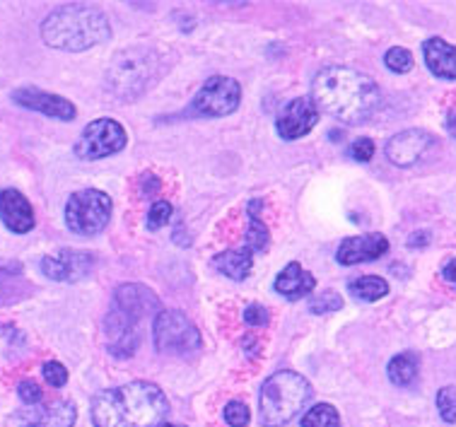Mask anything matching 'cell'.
Here are the masks:
<instances>
[{
    "instance_id": "52a82bcc",
    "label": "cell",
    "mask_w": 456,
    "mask_h": 427,
    "mask_svg": "<svg viewBox=\"0 0 456 427\" xmlns=\"http://www.w3.org/2000/svg\"><path fill=\"white\" fill-rule=\"evenodd\" d=\"M152 53L150 51H124L109 70V87L121 97L141 94L152 80Z\"/></svg>"
},
{
    "instance_id": "603a6c76",
    "label": "cell",
    "mask_w": 456,
    "mask_h": 427,
    "mask_svg": "<svg viewBox=\"0 0 456 427\" xmlns=\"http://www.w3.org/2000/svg\"><path fill=\"white\" fill-rule=\"evenodd\" d=\"M418 370H420V357L415 353H401L389 362L387 374L396 386H411L418 379Z\"/></svg>"
},
{
    "instance_id": "9c48e42d",
    "label": "cell",
    "mask_w": 456,
    "mask_h": 427,
    "mask_svg": "<svg viewBox=\"0 0 456 427\" xmlns=\"http://www.w3.org/2000/svg\"><path fill=\"white\" fill-rule=\"evenodd\" d=\"M241 102V85L234 78L227 75H216L210 78L199 94L193 97L191 114L208 116V119H217V116L232 114L234 109L240 107Z\"/></svg>"
},
{
    "instance_id": "8992f818",
    "label": "cell",
    "mask_w": 456,
    "mask_h": 427,
    "mask_svg": "<svg viewBox=\"0 0 456 427\" xmlns=\"http://www.w3.org/2000/svg\"><path fill=\"white\" fill-rule=\"evenodd\" d=\"M155 348L165 355H191L200 348V333L189 316L176 309L159 312L152 324Z\"/></svg>"
},
{
    "instance_id": "ffe728a7",
    "label": "cell",
    "mask_w": 456,
    "mask_h": 427,
    "mask_svg": "<svg viewBox=\"0 0 456 427\" xmlns=\"http://www.w3.org/2000/svg\"><path fill=\"white\" fill-rule=\"evenodd\" d=\"M316 280L309 271H305L299 263H288L278 278H275V292L288 300H299V297H307L312 290H314Z\"/></svg>"
},
{
    "instance_id": "f546056e",
    "label": "cell",
    "mask_w": 456,
    "mask_h": 427,
    "mask_svg": "<svg viewBox=\"0 0 456 427\" xmlns=\"http://www.w3.org/2000/svg\"><path fill=\"white\" fill-rule=\"evenodd\" d=\"M224 420H227V425L232 427H247L251 420L249 408L241 401H230L224 406Z\"/></svg>"
},
{
    "instance_id": "ba28073f",
    "label": "cell",
    "mask_w": 456,
    "mask_h": 427,
    "mask_svg": "<svg viewBox=\"0 0 456 427\" xmlns=\"http://www.w3.org/2000/svg\"><path fill=\"white\" fill-rule=\"evenodd\" d=\"M128 143L124 126L114 119H97L85 126L80 140L75 143V155L80 160H102L121 152Z\"/></svg>"
},
{
    "instance_id": "8d00e7d4",
    "label": "cell",
    "mask_w": 456,
    "mask_h": 427,
    "mask_svg": "<svg viewBox=\"0 0 456 427\" xmlns=\"http://www.w3.org/2000/svg\"><path fill=\"white\" fill-rule=\"evenodd\" d=\"M430 242V232H415V234H411V239H408V247H425Z\"/></svg>"
},
{
    "instance_id": "4316f807",
    "label": "cell",
    "mask_w": 456,
    "mask_h": 427,
    "mask_svg": "<svg viewBox=\"0 0 456 427\" xmlns=\"http://www.w3.org/2000/svg\"><path fill=\"white\" fill-rule=\"evenodd\" d=\"M384 63L389 68L391 73H408L413 68V53L403 46H394V49L387 51L384 56Z\"/></svg>"
},
{
    "instance_id": "74e56055",
    "label": "cell",
    "mask_w": 456,
    "mask_h": 427,
    "mask_svg": "<svg viewBox=\"0 0 456 427\" xmlns=\"http://www.w3.org/2000/svg\"><path fill=\"white\" fill-rule=\"evenodd\" d=\"M159 427H179V425H159Z\"/></svg>"
},
{
    "instance_id": "d590c367",
    "label": "cell",
    "mask_w": 456,
    "mask_h": 427,
    "mask_svg": "<svg viewBox=\"0 0 456 427\" xmlns=\"http://www.w3.org/2000/svg\"><path fill=\"white\" fill-rule=\"evenodd\" d=\"M158 191H159L158 177H152V174H145V177H142V193L148 196V193H158Z\"/></svg>"
},
{
    "instance_id": "4fadbf2b",
    "label": "cell",
    "mask_w": 456,
    "mask_h": 427,
    "mask_svg": "<svg viewBox=\"0 0 456 427\" xmlns=\"http://www.w3.org/2000/svg\"><path fill=\"white\" fill-rule=\"evenodd\" d=\"M141 321L126 316L118 309H111L104 319V331L109 338V353L114 357H131L135 353V348L141 343Z\"/></svg>"
},
{
    "instance_id": "cb8c5ba5",
    "label": "cell",
    "mask_w": 456,
    "mask_h": 427,
    "mask_svg": "<svg viewBox=\"0 0 456 427\" xmlns=\"http://www.w3.org/2000/svg\"><path fill=\"white\" fill-rule=\"evenodd\" d=\"M268 227H265L261 218L256 213H251V220H249V230H247V237H244V249L249 251V254H261L268 249Z\"/></svg>"
},
{
    "instance_id": "2e32d148",
    "label": "cell",
    "mask_w": 456,
    "mask_h": 427,
    "mask_svg": "<svg viewBox=\"0 0 456 427\" xmlns=\"http://www.w3.org/2000/svg\"><path fill=\"white\" fill-rule=\"evenodd\" d=\"M77 420V411L70 401L46 403V406H32L27 411L17 413L20 427H73Z\"/></svg>"
},
{
    "instance_id": "ac0fdd59",
    "label": "cell",
    "mask_w": 456,
    "mask_h": 427,
    "mask_svg": "<svg viewBox=\"0 0 456 427\" xmlns=\"http://www.w3.org/2000/svg\"><path fill=\"white\" fill-rule=\"evenodd\" d=\"M114 302L118 312H124L126 316H131L135 321H142L150 314L159 312V300L145 285H121L114 295Z\"/></svg>"
},
{
    "instance_id": "d6986e66",
    "label": "cell",
    "mask_w": 456,
    "mask_h": 427,
    "mask_svg": "<svg viewBox=\"0 0 456 427\" xmlns=\"http://www.w3.org/2000/svg\"><path fill=\"white\" fill-rule=\"evenodd\" d=\"M425 66L430 73L442 80H456V46L440 37H432L423 44Z\"/></svg>"
},
{
    "instance_id": "7c38bea8",
    "label": "cell",
    "mask_w": 456,
    "mask_h": 427,
    "mask_svg": "<svg viewBox=\"0 0 456 427\" xmlns=\"http://www.w3.org/2000/svg\"><path fill=\"white\" fill-rule=\"evenodd\" d=\"M12 102L20 107L49 116V119H59V121H73L77 116L73 102H68L66 97H59L53 92L39 90V87H20L12 92Z\"/></svg>"
},
{
    "instance_id": "7402d4cb",
    "label": "cell",
    "mask_w": 456,
    "mask_h": 427,
    "mask_svg": "<svg viewBox=\"0 0 456 427\" xmlns=\"http://www.w3.org/2000/svg\"><path fill=\"white\" fill-rule=\"evenodd\" d=\"M348 292L362 302H377L389 295V283L379 275H360V278L350 280Z\"/></svg>"
},
{
    "instance_id": "d4e9b609",
    "label": "cell",
    "mask_w": 456,
    "mask_h": 427,
    "mask_svg": "<svg viewBox=\"0 0 456 427\" xmlns=\"http://www.w3.org/2000/svg\"><path fill=\"white\" fill-rule=\"evenodd\" d=\"M302 427H340V415L331 403H319L305 413Z\"/></svg>"
},
{
    "instance_id": "8fae6325",
    "label": "cell",
    "mask_w": 456,
    "mask_h": 427,
    "mask_svg": "<svg viewBox=\"0 0 456 427\" xmlns=\"http://www.w3.org/2000/svg\"><path fill=\"white\" fill-rule=\"evenodd\" d=\"M92 268H94V256L87 251H75V249H61L59 254L46 256L42 261L44 275L59 283H75V280L87 278Z\"/></svg>"
},
{
    "instance_id": "5bb4252c",
    "label": "cell",
    "mask_w": 456,
    "mask_h": 427,
    "mask_svg": "<svg viewBox=\"0 0 456 427\" xmlns=\"http://www.w3.org/2000/svg\"><path fill=\"white\" fill-rule=\"evenodd\" d=\"M432 143H435V138L428 131H420V128L401 131L387 143V157H389L391 165L411 167L432 148Z\"/></svg>"
},
{
    "instance_id": "5b68a950",
    "label": "cell",
    "mask_w": 456,
    "mask_h": 427,
    "mask_svg": "<svg viewBox=\"0 0 456 427\" xmlns=\"http://www.w3.org/2000/svg\"><path fill=\"white\" fill-rule=\"evenodd\" d=\"M111 198L100 189H83L68 198L66 225L80 237L100 234L111 220Z\"/></svg>"
},
{
    "instance_id": "3957f363",
    "label": "cell",
    "mask_w": 456,
    "mask_h": 427,
    "mask_svg": "<svg viewBox=\"0 0 456 427\" xmlns=\"http://www.w3.org/2000/svg\"><path fill=\"white\" fill-rule=\"evenodd\" d=\"M42 39L51 49L87 51L111 39V22L87 5H63L42 22Z\"/></svg>"
},
{
    "instance_id": "30bf717a",
    "label": "cell",
    "mask_w": 456,
    "mask_h": 427,
    "mask_svg": "<svg viewBox=\"0 0 456 427\" xmlns=\"http://www.w3.org/2000/svg\"><path fill=\"white\" fill-rule=\"evenodd\" d=\"M316 124H319V109L314 107V102L307 97H297L281 109L275 131L282 140H297L305 138Z\"/></svg>"
},
{
    "instance_id": "7a4b0ae2",
    "label": "cell",
    "mask_w": 456,
    "mask_h": 427,
    "mask_svg": "<svg viewBox=\"0 0 456 427\" xmlns=\"http://www.w3.org/2000/svg\"><path fill=\"white\" fill-rule=\"evenodd\" d=\"M169 413V401L158 384L131 382L102 391L92 401L94 427H159Z\"/></svg>"
},
{
    "instance_id": "1f68e13d",
    "label": "cell",
    "mask_w": 456,
    "mask_h": 427,
    "mask_svg": "<svg viewBox=\"0 0 456 427\" xmlns=\"http://www.w3.org/2000/svg\"><path fill=\"white\" fill-rule=\"evenodd\" d=\"M17 394H20V398H22L27 406H37V403H42V386L37 384L34 379L20 382V386H17Z\"/></svg>"
},
{
    "instance_id": "9a60e30c",
    "label": "cell",
    "mask_w": 456,
    "mask_h": 427,
    "mask_svg": "<svg viewBox=\"0 0 456 427\" xmlns=\"http://www.w3.org/2000/svg\"><path fill=\"white\" fill-rule=\"evenodd\" d=\"M387 251H389V239L379 232H372V234H362V237L343 239L336 251V261L340 266H355V263L377 261Z\"/></svg>"
},
{
    "instance_id": "d6a6232c",
    "label": "cell",
    "mask_w": 456,
    "mask_h": 427,
    "mask_svg": "<svg viewBox=\"0 0 456 427\" xmlns=\"http://www.w3.org/2000/svg\"><path fill=\"white\" fill-rule=\"evenodd\" d=\"M350 155H353V160H357V162H370L374 157V143L370 138L355 140L353 148H350Z\"/></svg>"
},
{
    "instance_id": "e0dca14e",
    "label": "cell",
    "mask_w": 456,
    "mask_h": 427,
    "mask_svg": "<svg viewBox=\"0 0 456 427\" xmlns=\"http://www.w3.org/2000/svg\"><path fill=\"white\" fill-rule=\"evenodd\" d=\"M0 220L15 234H27L34 227V208L17 189L0 191Z\"/></svg>"
},
{
    "instance_id": "836d02e7",
    "label": "cell",
    "mask_w": 456,
    "mask_h": 427,
    "mask_svg": "<svg viewBox=\"0 0 456 427\" xmlns=\"http://www.w3.org/2000/svg\"><path fill=\"white\" fill-rule=\"evenodd\" d=\"M244 321H247L249 326H265V324H268V309L261 307V304H249V307L244 309Z\"/></svg>"
},
{
    "instance_id": "83f0119b",
    "label": "cell",
    "mask_w": 456,
    "mask_h": 427,
    "mask_svg": "<svg viewBox=\"0 0 456 427\" xmlns=\"http://www.w3.org/2000/svg\"><path fill=\"white\" fill-rule=\"evenodd\" d=\"M437 411L444 423H456V389L444 386L437 391Z\"/></svg>"
},
{
    "instance_id": "e575fe53",
    "label": "cell",
    "mask_w": 456,
    "mask_h": 427,
    "mask_svg": "<svg viewBox=\"0 0 456 427\" xmlns=\"http://www.w3.org/2000/svg\"><path fill=\"white\" fill-rule=\"evenodd\" d=\"M442 278L447 280L449 285H454L456 288V259H449V261L442 266Z\"/></svg>"
},
{
    "instance_id": "277c9868",
    "label": "cell",
    "mask_w": 456,
    "mask_h": 427,
    "mask_svg": "<svg viewBox=\"0 0 456 427\" xmlns=\"http://www.w3.org/2000/svg\"><path fill=\"white\" fill-rule=\"evenodd\" d=\"M312 384L302 374L292 370L275 372L261 389V423L265 427L288 425L312 401Z\"/></svg>"
},
{
    "instance_id": "484cf974",
    "label": "cell",
    "mask_w": 456,
    "mask_h": 427,
    "mask_svg": "<svg viewBox=\"0 0 456 427\" xmlns=\"http://www.w3.org/2000/svg\"><path fill=\"white\" fill-rule=\"evenodd\" d=\"M338 309H343V297H340L338 292H333V290H326L322 295H316L309 300V312L319 314V316L338 312Z\"/></svg>"
},
{
    "instance_id": "f1b7e54d",
    "label": "cell",
    "mask_w": 456,
    "mask_h": 427,
    "mask_svg": "<svg viewBox=\"0 0 456 427\" xmlns=\"http://www.w3.org/2000/svg\"><path fill=\"white\" fill-rule=\"evenodd\" d=\"M172 218V203L169 201H155L152 206H150L148 213V230H159V227H165L167 222Z\"/></svg>"
},
{
    "instance_id": "44dd1931",
    "label": "cell",
    "mask_w": 456,
    "mask_h": 427,
    "mask_svg": "<svg viewBox=\"0 0 456 427\" xmlns=\"http://www.w3.org/2000/svg\"><path fill=\"white\" fill-rule=\"evenodd\" d=\"M216 268L223 275L232 280H244L251 273V266H254V259L247 249H240V251H224V254H217L213 259Z\"/></svg>"
},
{
    "instance_id": "6da1fadb",
    "label": "cell",
    "mask_w": 456,
    "mask_h": 427,
    "mask_svg": "<svg viewBox=\"0 0 456 427\" xmlns=\"http://www.w3.org/2000/svg\"><path fill=\"white\" fill-rule=\"evenodd\" d=\"M312 102L343 124L357 126L370 121L382 107V92L372 78L348 66H329L319 70L312 83Z\"/></svg>"
},
{
    "instance_id": "4dcf8cb0",
    "label": "cell",
    "mask_w": 456,
    "mask_h": 427,
    "mask_svg": "<svg viewBox=\"0 0 456 427\" xmlns=\"http://www.w3.org/2000/svg\"><path fill=\"white\" fill-rule=\"evenodd\" d=\"M42 374H44V379H46L51 386H53V389H61V386L68 384V370L56 360L44 362Z\"/></svg>"
}]
</instances>
